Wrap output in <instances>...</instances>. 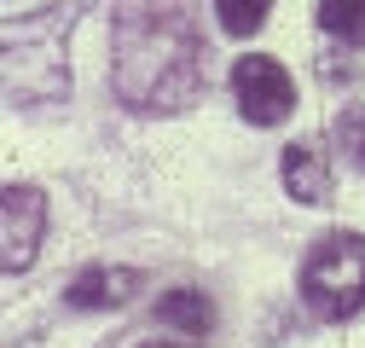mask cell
I'll return each mask as SVG.
<instances>
[{
	"label": "cell",
	"mask_w": 365,
	"mask_h": 348,
	"mask_svg": "<svg viewBox=\"0 0 365 348\" xmlns=\"http://www.w3.org/2000/svg\"><path fill=\"white\" fill-rule=\"evenodd\" d=\"M110 81H116V99L145 116L197 105L209 87L197 0H122Z\"/></svg>",
	"instance_id": "6da1fadb"
},
{
	"label": "cell",
	"mask_w": 365,
	"mask_h": 348,
	"mask_svg": "<svg viewBox=\"0 0 365 348\" xmlns=\"http://www.w3.org/2000/svg\"><path fill=\"white\" fill-rule=\"evenodd\" d=\"M70 6H47L0 24V87L18 105H58L70 93Z\"/></svg>",
	"instance_id": "7a4b0ae2"
},
{
	"label": "cell",
	"mask_w": 365,
	"mask_h": 348,
	"mask_svg": "<svg viewBox=\"0 0 365 348\" xmlns=\"http://www.w3.org/2000/svg\"><path fill=\"white\" fill-rule=\"evenodd\" d=\"M302 302L313 319L342 325L365 308V238L359 232H325L313 238L307 261H302Z\"/></svg>",
	"instance_id": "3957f363"
},
{
	"label": "cell",
	"mask_w": 365,
	"mask_h": 348,
	"mask_svg": "<svg viewBox=\"0 0 365 348\" xmlns=\"http://www.w3.org/2000/svg\"><path fill=\"white\" fill-rule=\"evenodd\" d=\"M232 99H238L244 122H255V128H279V122L290 116V105H296V81H290V70H284L279 58L250 53V58L232 64Z\"/></svg>",
	"instance_id": "277c9868"
},
{
	"label": "cell",
	"mask_w": 365,
	"mask_h": 348,
	"mask_svg": "<svg viewBox=\"0 0 365 348\" xmlns=\"http://www.w3.org/2000/svg\"><path fill=\"white\" fill-rule=\"evenodd\" d=\"M47 238V192L0 186V273H24Z\"/></svg>",
	"instance_id": "5b68a950"
},
{
	"label": "cell",
	"mask_w": 365,
	"mask_h": 348,
	"mask_svg": "<svg viewBox=\"0 0 365 348\" xmlns=\"http://www.w3.org/2000/svg\"><path fill=\"white\" fill-rule=\"evenodd\" d=\"M140 290V273L133 267H110V261H99V267H81L64 290L70 308H87V314H99V308H122V302Z\"/></svg>",
	"instance_id": "8992f818"
},
{
	"label": "cell",
	"mask_w": 365,
	"mask_h": 348,
	"mask_svg": "<svg viewBox=\"0 0 365 348\" xmlns=\"http://www.w3.org/2000/svg\"><path fill=\"white\" fill-rule=\"evenodd\" d=\"M284 192L296 203H331L336 180H331V163H325V145H319V140L284 145Z\"/></svg>",
	"instance_id": "52a82bcc"
},
{
	"label": "cell",
	"mask_w": 365,
	"mask_h": 348,
	"mask_svg": "<svg viewBox=\"0 0 365 348\" xmlns=\"http://www.w3.org/2000/svg\"><path fill=\"white\" fill-rule=\"evenodd\" d=\"M157 319H163L168 331H180V337H209L215 308H209L203 290H168V296L157 302Z\"/></svg>",
	"instance_id": "ba28073f"
},
{
	"label": "cell",
	"mask_w": 365,
	"mask_h": 348,
	"mask_svg": "<svg viewBox=\"0 0 365 348\" xmlns=\"http://www.w3.org/2000/svg\"><path fill=\"white\" fill-rule=\"evenodd\" d=\"M319 24L342 47H365V0H319Z\"/></svg>",
	"instance_id": "9c48e42d"
},
{
	"label": "cell",
	"mask_w": 365,
	"mask_h": 348,
	"mask_svg": "<svg viewBox=\"0 0 365 348\" xmlns=\"http://www.w3.org/2000/svg\"><path fill=\"white\" fill-rule=\"evenodd\" d=\"M331 145H336V157H342L348 168L365 174V105H342V111H336V122H331Z\"/></svg>",
	"instance_id": "30bf717a"
},
{
	"label": "cell",
	"mask_w": 365,
	"mask_h": 348,
	"mask_svg": "<svg viewBox=\"0 0 365 348\" xmlns=\"http://www.w3.org/2000/svg\"><path fill=\"white\" fill-rule=\"evenodd\" d=\"M215 12H220V29L226 35H255L272 12V0H215Z\"/></svg>",
	"instance_id": "8fae6325"
},
{
	"label": "cell",
	"mask_w": 365,
	"mask_h": 348,
	"mask_svg": "<svg viewBox=\"0 0 365 348\" xmlns=\"http://www.w3.org/2000/svg\"><path fill=\"white\" fill-rule=\"evenodd\" d=\"M140 348H197V342H168V337H163V342H140Z\"/></svg>",
	"instance_id": "7c38bea8"
}]
</instances>
